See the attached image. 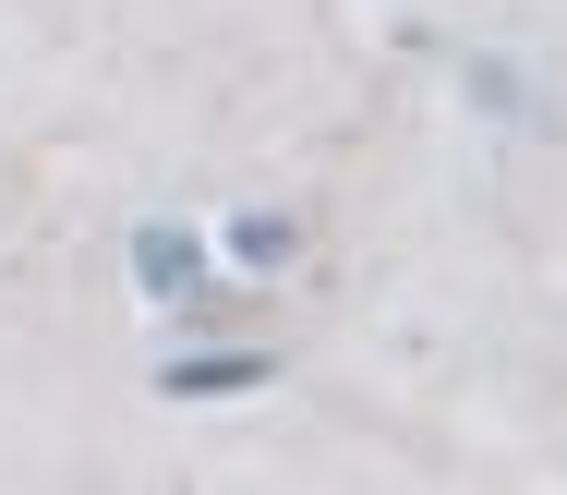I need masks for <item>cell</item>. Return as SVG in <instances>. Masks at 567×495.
Returning a JSON list of instances; mask_svg holds the SVG:
<instances>
[{"instance_id":"2","label":"cell","mask_w":567,"mask_h":495,"mask_svg":"<svg viewBox=\"0 0 567 495\" xmlns=\"http://www.w3.org/2000/svg\"><path fill=\"white\" fill-rule=\"evenodd\" d=\"M254 374H266V351H218V363H169V386H182V399H194V386L218 399V386H254Z\"/></svg>"},{"instance_id":"1","label":"cell","mask_w":567,"mask_h":495,"mask_svg":"<svg viewBox=\"0 0 567 495\" xmlns=\"http://www.w3.org/2000/svg\"><path fill=\"white\" fill-rule=\"evenodd\" d=\"M133 266H145V290H194V243H182V230H145Z\"/></svg>"}]
</instances>
